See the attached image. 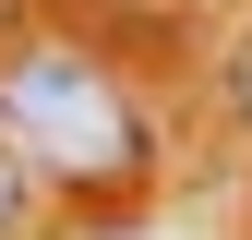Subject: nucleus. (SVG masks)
<instances>
[{"instance_id": "obj_1", "label": "nucleus", "mask_w": 252, "mask_h": 240, "mask_svg": "<svg viewBox=\"0 0 252 240\" xmlns=\"http://www.w3.org/2000/svg\"><path fill=\"white\" fill-rule=\"evenodd\" d=\"M0 144L60 192H132L144 180V108L120 96V72L96 48H60V36L0 60Z\"/></svg>"}, {"instance_id": "obj_2", "label": "nucleus", "mask_w": 252, "mask_h": 240, "mask_svg": "<svg viewBox=\"0 0 252 240\" xmlns=\"http://www.w3.org/2000/svg\"><path fill=\"white\" fill-rule=\"evenodd\" d=\"M24 216H36V168L0 144V240H24Z\"/></svg>"}, {"instance_id": "obj_3", "label": "nucleus", "mask_w": 252, "mask_h": 240, "mask_svg": "<svg viewBox=\"0 0 252 240\" xmlns=\"http://www.w3.org/2000/svg\"><path fill=\"white\" fill-rule=\"evenodd\" d=\"M228 96H240V120H252V36H240V60H228Z\"/></svg>"}]
</instances>
